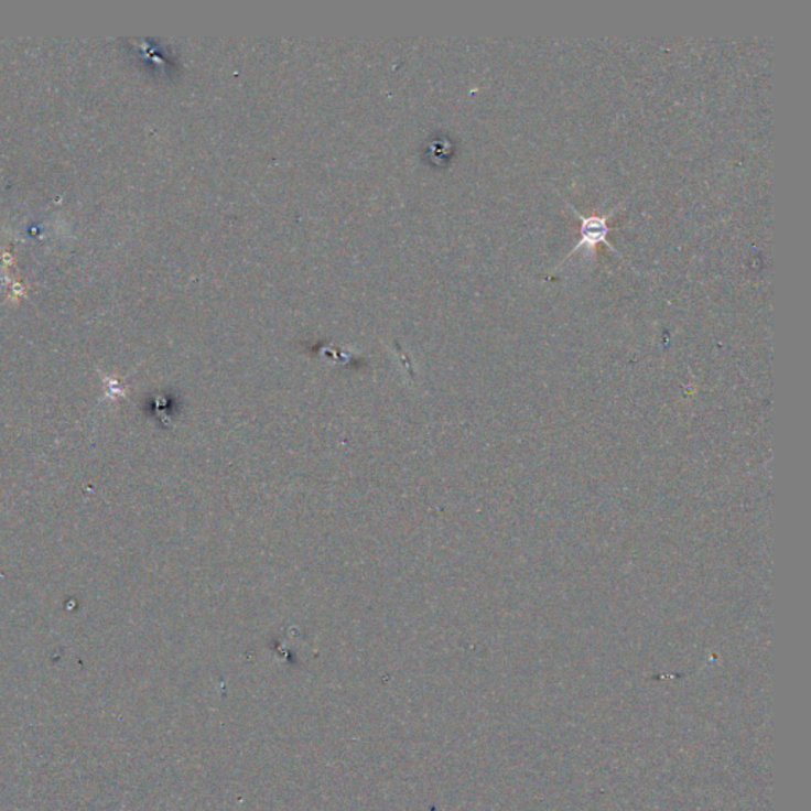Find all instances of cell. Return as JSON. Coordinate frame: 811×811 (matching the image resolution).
<instances>
[{
    "instance_id": "obj_1",
    "label": "cell",
    "mask_w": 811,
    "mask_h": 811,
    "mask_svg": "<svg viewBox=\"0 0 811 811\" xmlns=\"http://www.w3.org/2000/svg\"><path fill=\"white\" fill-rule=\"evenodd\" d=\"M567 205L571 206L572 209H574L575 215H577L578 220H581V241L577 242V246H575L574 249L570 253H567L566 259L563 260V262L560 263V266H563L566 260H570L572 256H574L575 252L578 251L581 248H595V246L606 245L610 251H614L617 253L618 257H620L621 260H625V257L621 256L620 251H618L617 248H615L614 245H610V241H608V231H610V227H608V219H610V216L614 215L615 212H617L618 208L623 205V203H618L615 208H612L610 212L607 213V215H601V216H583L581 213L575 209V206H572L571 203H567ZM626 262V260H625Z\"/></svg>"
}]
</instances>
